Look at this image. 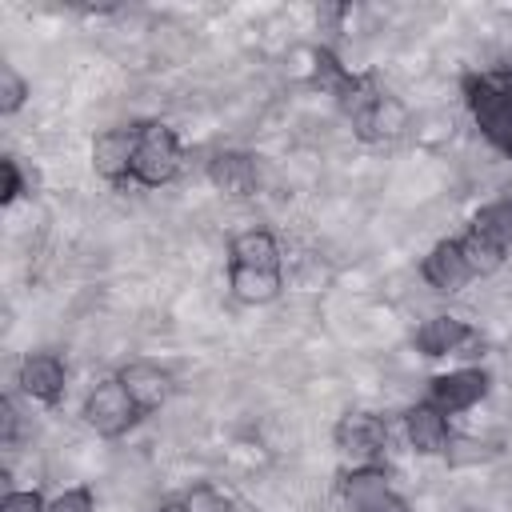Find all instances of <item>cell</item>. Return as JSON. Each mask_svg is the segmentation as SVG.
<instances>
[{
	"mask_svg": "<svg viewBox=\"0 0 512 512\" xmlns=\"http://www.w3.org/2000/svg\"><path fill=\"white\" fill-rule=\"evenodd\" d=\"M336 104L348 116L356 140H364V144H388V140L404 136V128H408V104L396 92L380 88L372 76L352 72V80L336 96Z\"/></svg>",
	"mask_w": 512,
	"mask_h": 512,
	"instance_id": "6da1fadb",
	"label": "cell"
},
{
	"mask_svg": "<svg viewBox=\"0 0 512 512\" xmlns=\"http://www.w3.org/2000/svg\"><path fill=\"white\" fill-rule=\"evenodd\" d=\"M464 108L476 124V132L512 160V68H480L468 72L464 84Z\"/></svg>",
	"mask_w": 512,
	"mask_h": 512,
	"instance_id": "7a4b0ae2",
	"label": "cell"
},
{
	"mask_svg": "<svg viewBox=\"0 0 512 512\" xmlns=\"http://www.w3.org/2000/svg\"><path fill=\"white\" fill-rule=\"evenodd\" d=\"M460 248L468 256L476 280L500 272L508 252H512V200L500 196V200L480 204L472 212V220L464 224V232H460Z\"/></svg>",
	"mask_w": 512,
	"mask_h": 512,
	"instance_id": "3957f363",
	"label": "cell"
},
{
	"mask_svg": "<svg viewBox=\"0 0 512 512\" xmlns=\"http://www.w3.org/2000/svg\"><path fill=\"white\" fill-rule=\"evenodd\" d=\"M336 504L340 512H412L408 496L396 488L392 468L380 464H348L336 476Z\"/></svg>",
	"mask_w": 512,
	"mask_h": 512,
	"instance_id": "277c9868",
	"label": "cell"
},
{
	"mask_svg": "<svg viewBox=\"0 0 512 512\" xmlns=\"http://www.w3.org/2000/svg\"><path fill=\"white\" fill-rule=\"evenodd\" d=\"M184 148L168 120H136V156H132V184L164 188L180 176Z\"/></svg>",
	"mask_w": 512,
	"mask_h": 512,
	"instance_id": "5b68a950",
	"label": "cell"
},
{
	"mask_svg": "<svg viewBox=\"0 0 512 512\" xmlns=\"http://www.w3.org/2000/svg\"><path fill=\"white\" fill-rule=\"evenodd\" d=\"M80 420H84L88 432H96V436H104V440H120V436H128L144 416H140V408L132 404V396H128V388L120 384V376H104V380H96V384L84 392V400H80Z\"/></svg>",
	"mask_w": 512,
	"mask_h": 512,
	"instance_id": "8992f818",
	"label": "cell"
},
{
	"mask_svg": "<svg viewBox=\"0 0 512 512\" xmlns=\"http://www.w3.org/2000/svg\"><path fill=\"white\" fill-rule=\"evenodd\" d=\"M332 448L348 464H380L388 448V420L368 408H348L332 424Z\"/></svg>",
	"mask_w": 512,
	"mask_h": 512,
	"instance_id": "52a82bcc",
	"label": "cell"
},
{
	"mask_svg": "<svg viewBox=\"0 0 512 512\" xmlns=\"http://www.w3.org/2000/svg\"><path fill=\"white\" fill-rule=\"evenodd\" d=\"M412 348H416L420 356H428V360H444V356L472 360V356H480L484 336H480V328H472L468 320H460V316H452V312H436V316H428V320L416 324Z\"/></svg>",
	"mask_w": 512,
	"mask_h": 512,
	"instance_id": "ba28073f",
	"label": "cell"
},
{
	"mask_svg": "<svg viewBox=\"0 0 512 512\" xmlns=\"http://www.w3.org/2000/svg\"><path fill=\"white\" fill-rule=\"evenodd\" d=\"M488 392H492V372L484 364H460V368L436 372L424 388V400L444 416H460V412H472L480 400H488Z\"/></svg>",
	"mask_w": 512,
	"mask_h": 512,
	"instance_id": "9c48e42d",
	"label": "cell"
},
{
	"mask_svg": "<svg viewBox=\"0 0 512 512\" xmlns=\"http://www.w3.org/2000/svg\"><path fill=\"white\" fill-rule=\"evenodd\" d=\"M16 392L40 408H56L68 392V364L60 352H24L16 364Z\"/></svg>",
	"mask_w": 512,
	"mask_h": 512,
	"instance_id": "30bf717a",
	"label": "cell"
},
{
	"mask_svg": "<svg viewBox=\"0 0 512 512\" xmlns=\"http://www.w3.org/2000/svg\"><path fill=\"white\" fill-rule=\"evenodd\" d=\"M204 176L220 196L248 200L260 192V156H252L244 148H216L204 160Z\"/></svg>",
	"mask_w": 512,
	"mask_h": 512,
	"instance_id": "8fae6325",
	"label": "cell"
},
{
	"mask_svg": "<svg viewBox=\"0 0 512 512\" xmlns=\"http://www.w3.org/2000/svg\"><path fill=\"white\" fill-rule=\"evenodd\" d=\"M92 172L112 184V188H124L132 184V156H136V124H112L104 132L92 136Z\"/></svg>",
	"mask_w": 512,
	"mask_h": 512,
	"instance_id": "7c38bea8",
	"label": "cell"
},
{
	"mask_svg": "<svg viewBox=\"0 0 512 512\" xmlns=\"http://www.w3.org/2000/svg\"><path fill=\"white\" fill-rule=\"evenodd\" d=\"M420 280L440 296H456L476 280V272L460 248V236H444L420 256Z\"/></svg>",
	"mask_w": 512,
	"mask_h": 512,
	"instance_id": "4fadbf2b",
	"label": "cell"
},
{
	"mask_svg": "<svg viewBox=\"0 0 512 512\" xmlns=\"http://www.w3.org/2000/svg\"><path fill=\"white\" fill-rule=\"evenodd\" d=\"M400 428H404V440H408V448L416 456H448V448L456 440L452 416H444L440 408H432L424 396L400 412Z\"/></svg>",
	"mask_w": 512,
	"mask_h": 512,
	"instance_id": "5bb4252c",
	"label": "cell"
},
{
	"mask_svg": "<svg viewBox=\"0 0 512 512\" xmlns=\"http://www.w3.org/2000/svg\"><path fill=\"white\" fill-rule=\"evenodd\" d=\"M116 376L128 388V396L140 408V416H156L172 400V372L160 368L156 360H128Z\"/></svg>",
	"mask_w": 512,
	"mask_h": 512,
	"instance_id": "9a60e30c",
	"label": "cell"
},
{
	"mask_svg": "<svg viewBox=\"0 0 512 512\" xmlns=\"http://www.w3.org/2000/svg\"><path fill=\"white\" fill-rule=\"evenodd\" d=\"M224 280H228V296L236 304H244V308H264V304L280 300V292H284V268H240V264H228Z\"/></svg>",
	"mask_w": 512,
	"mask_h": 512,
	"instance_id": "2e32d148",
	"label": "cell"
},
{
	"mask_svg": "<svg viewBox=\"0 0 512 512\" xmlns=\"http://www.w3.org/2000/svg\"><path fill=\"white\" fill-rule=\"evenodd\" d=\"M228 264L240 268H284V252L272 228H244L228 240Z\"/></svg>",
	"mask_w": 512,
	"mask_h": 512,
	"instance_id": "e0dca14e",
	"label": "cell"
},
{
	"mask_svg": "<svg viewBox=\"0 0 512 512\" xmlns=\"http://www.w3.org/2000/svg\"><path fill=\"white\" fill-rule=\"evenodd\" d=\"M32 96V84L28 76L16 68V64H0V116H16Z\"/></svg>",
	"mask_w": 512,
	"mask_h": 512,
	"instance_id": "ac0fdd59",
	"label": "cell"
},
{
	"mask_svg": "<svg viewBox=\"0 0 512 512\" xmlns=\"http://www.w3.org/2000/svg\"><path fill=\"white\" fill-rule=\"evenodd\" d=\"M184 504H188V512H236V500H232L224 488H216L212 480L192 484V488L184 492Z\"/></svg>",
	"mask_w": 512,
	"mask_h": 512,
	"instance_id": "d6986e66",
	"label": "cell"
},
{
	"mask_svg": "<svg viewBox=\"0 0 512 512\" xmlns=\"http://www.w3.org/2000/svg\"><path fill=\"white\" fill-rule=\"evenodd\" d=\"M48 512H96V492L88 484H72L48 500Z\"/></svg>",
	"mask_w": 512,
	"mask_h": 512,
	"instance_id": "ffe728a7",
	"label": "cell"
},
{
	"mask_svg": "<svg viewBox=\"0 0 512 512\" xmlns=\"http://www.w3.org/2000/svg\"><path fill=\"white\" fill-rule=\"evenodd\" d=\"M0 512H48V496L40 488H8L0 496Z\"/></svg>",
	"mask_w": 512,
	"mask_h": 512,
	"instance_id": "44dd1931",
	"label": "cell"
},
{
	"mask_svg": "<svg viewBox=\"0 0 512 512\" xmlns=\"http://www.w3.org/2000/svg\"><path fill=\"white\" fill-rule=\"evenodd\" d=\"M24 168H20V160L16 156H4L0 160V204H16L20 196H24Z\"/></svg>",
	"mask_w": 512,
	"mask_h": 512,
	"instance_id": "7402d4cb",
	"label": "cell"
},
{
	"mask_svg": "<svg viewBox=\"0 0 512 512\" xmlns=\"http://www.w3.org/2000/svg\"><path fill=\"white\" fill-rule=\"evenodd\" d=\"M16 440H20V412H16V400L4 396V400H0V444L12 452Z\"/></svg>",
	"mask_w": 512,
	"mask_h": 512,
	"instance_id": "603a6c76",
	"label": "cell"
},
{
	"mask_svg": "<svg viewBox=\"0 0 512 512\" xmlns=\"http://www.w3.org/2000/svg\"><path fill=\"white\" fill-rule=\"evenodd\" d=\"M152 512H188V504H184V496H168V500H160Z\"/></svg>",
	"mask_w": 512,
	"mask_h": 512,
	"instance_id": "cb8c5ba5",
	"label": "cell"
}]
</instances>
